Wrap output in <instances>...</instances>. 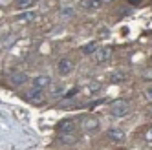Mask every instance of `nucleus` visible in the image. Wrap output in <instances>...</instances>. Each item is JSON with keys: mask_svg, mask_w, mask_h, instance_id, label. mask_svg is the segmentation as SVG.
<instances>
[{"mask_svg": "<svg viewBox=\"0 0 152 150\" xmlns=\"http://www.w3.org/2000/svg\"><path fill=\"white\" fill-rule=\"evenodd\" d=\"M110 114H112L114 117H125V115L128 114V103H126L125 99H119V101H115V103L112 104V110H110Z\"/></svg>", "mask_w": 152, "mask_h": 150, "instance_id": "f257e3e1", "label": "nucleus"}, {"mask_svg": "<svg viewBox=\"0 0 152 150\" xmlns=\"http://www.w3.org/2000/svg\"><path fill=\"white\" fill-rule=\"evenodd\" d=\"M26 99H29L33 104H42V103H44V93H42L40 88H33V86H31V90L26 93Z\"/></svg>", "mask_w": 152, "mask_h": 150, "instance_id": "f03ea898", "label": "nucleus"}, {"mask_svg": "<svg viewBox=\"0 0 152 150\" xmlns=\"http://www.w3.org/2000/svg\"><path fill=\"white\" fill-rule=\"evenodd\" d=\"M26 81H28V75L24 71H13L9 75V84L11 86H22V84H26Z\"/></svg>", "mask_w": 152, "mask_h": 150, "instance_id": "7ed1b4c3", "label": "nucleus"}, {"mask_svg": "<svg viewBox=\"0 0 152 150\" xmlns=\"http://www.w3.org/2000/svg\"><path fill=\"white\" fill-rule=\"evenodd\" d=\"M57 70H59V73L62 75V77L64 75H70L73 71V62L70 59H61L59 64H57Z\"/></svg>", "mask_w": 152, "mask_h": 150, "instance_id": "20e7f679", "label": "nucleus"}, {"mask_svg": "<svg viewBox=\"0 0 152 150\" xmlns=\"http://www.w3.org/2000/svg\"><path fill=\"white\" fill-rule=\"evenodd\" d=\"M110 57H112V48L110 46H104V48H101V50L95 51V60L99 62V64L101 62H106Z\"/></svg>", "mask_w": 152, "mask_h": 150, "instance_id": "39448f33", "label": "nucleus"}, {"mask_svg": "<svg viewBox=\"0 0 152 150\" xmlns=\"http://www.w3.org/2000/svg\"><path fill=\"white\" fill-rule=\"evenodd\" d=\"M50 84H51V79L48 77V75H37V77L31 81V86H33V88H40V90L50 86Z\"/></svg>", "mask_w": 152, "mask_h": 150, "instance_id": "423d86ee", "label": "nucleus"}, {"mask_svg": "<svg viewBox=\"0 0 152 150\" xmlns=\"http://www.w3.org/2000/svg\"><path fill=\"white\" fill-rule=\"evenodd\" d=\"M81 6L84 7V11L94 13V11H97V9H99L101 0H81Z\"/></svg>", "mask_w": 152, "mask_h": 150, "instance_id": "0eeeda50", "label": "nucleus"}, {"mask_svg": "<svg viewBox=\"0 0 152 150\" xmlns=\"http://www.w3.org/2000/svg\"><path fill=\"white\" fill-rule=\"evenodd\" d=\"M83 128L88 132H94L99 128V119H95V117H86V119L83 121Z\"/></svg>", "mask_w": 152, "mask_h": 150, "instance_id": "6e6552de", "label": "nucleus"}, {"mask_svg": "<svg viewBox=\"0 0 152 150\" xmlns=\"http://www.w3.org/2000/svg\"><path fill=\"white\" fill-rule=\"evenodd\" d=\"M108 137H110L114 143H123L125 141V134H123V130H119V128H110V130H108Z\"/></svg>", "mask_w": 152, "mask_h": 150, "instance_id": "1a4fd4ad", "label": "nucleus"}, {"mask_svg": "<svg viewBox=\"0 0 152 150\" xmlns=\"http://www.w3.org/2000/svg\"><path fill=\"white\" fill-rule=\"evenodd\" d=\"M57 128H59L61 132H66V134H72V132L75 130V123H73V121H70V119H66V121H61Z\"/></svg>", "mask_w": 152, "mask_h": 150, "instance_id": "9d476101", "label": "nucleus"}, {"mask_svg": "<svg viewBox=\"0 0 152 150\" xmlns=\"http://www.w3.org/2000/svg\"><path fill=\"white\" fill-rule=\"evenodd\" d=\"M33 18H35V13H33V11H26V13H20V15L17 17V20H18V22H31Z\"/></svg>", "mask_w": 152, "mask_h": 150, "instance_id": "9b49d317", "label": "nucleus"}, {"mask_svg": "<svg viewBox=\"0 0 152 150\" xmlns=\"http://www.w3.org/2000/svg\"><path fill=\"white\" fill-rule=\"evenodd\" d=\"M59 141H61L62 145H73V143H75V135H72V134H66V132H62V135L59 137Z\"/></svg>", "mask_w": 152, "mask_h": 150, "instance_id": "f8f14e48", "label": "nucleus"}, {"mask_svg": "<svg viewBox=\"0 0 152 150\" xmlns=\"http://www.w3.org/2000/svg\"><path fill=\"white\" fill-rule=\"evenodd\" d=\"M73 13H75V11H73V7H72V6H64V7L61 9V17H62L64 20L72 18V17H73Z\"/></svg>", "mask_w": 152, "mask_h": 150, "instance_id": "ddd939ff", "label": "nucleus"}, {"mask_svg": "<svg viewBox=\"0 0 152 150\" xmlns=\"http://www.w3.org/2000/svg\"><path fill=\"white\" fill-rule=\"evenodd\" d=\"M126 79V75L123 73V71H114L112 75H110V81L114 82V84H117V82H123Z\"/></svg>", "mask_w": 152, "mask_h": 150, "instance_id": "4468645a", "label": "nucleus"}, {"mask_svg": "<svg viewBox=\"0 0 152 150\" xmlns=\"http://www.w3.org/2000/svg\"><path fill=\"white\" fill-rule=\"evenodd\" d=\"M35 4V0H17V7L18 9H28Z\"/></svg>", "mask_w": 152, "mask_h": 150, "instance_id": "2eb2a0df", "label": "nucleus"}, {"mask_svg": "<svg viewBox=\"0 0 152 150\" xmlns=\"http://www.w3.org/2000/svg\"><path fill=\"white\" fill-rule=\"evenodd\" d=\"M97 51V44L95 42H90V44L83 46V53H86V55H90V53H95Z\"/></svg>", "mask_w": 152, "mask_h": 150, "instance_id": "dca6fc26", "label": "nucleus"}, {"mask_svg": "<svg viewBox=\"0 0 152 150\" xmlns=\"http://www.w3.org/2000/svg\"><path fill=\"white\" fill-rule=\"evenodd\" d=\"M141 79H143V81H152V68L143 70V75H141Z\"/></svg>", "mask_w": 152, "mask_h": 150, "instance_id": "f3484780", "label": "nucleus"}, {"mask_svg": "<svg viewBox=\"0 0 152 150\" xmlns=\"http://www.w3.org/2000/svg\"><path fill=\"white\" fill-rule=\"evenodd\" d=\"M145 139H147V141H152V126H148L145 130Z\"/></svg>", "mask_w": 152, "mask_h": 150, "instance_id": "a211bd4d", "label": "nucleus"}, {"mask_svg": "<svg viewBox=\"0 0 152 150\" xmlns=\"http://www.w3.org/2000/svg\"><path fill=\"white\" fill-rule=\"evenodd\" d=\"M99 88H101V86H99V82H92V86H90V90H92V92H97Z\"/></svg>", "mask_w": 152, "mask_h": 150, "instance_id": "6ab92c4d", "label": "nucleus"}, {"mask_svg": "<svg viewBox=\"0 0 152 150\" xmlns=\"http://www.w3.org/2000/svg\"><path fill=\"white\" fill-rule=\"evenodd\" d=\"M145 95H147V99H150V101H152V88H147Z\"/></svg>", "mask_w": 152, "mask_h": 150, "instance_id": "aec40b11", "label": "nucleus"}, {"mask_svg": "<svg viewBox=\"0 0 152 150\" xmlns=\"http://www.w3.org/2000/svg\"><path fill=\"white\" fill-rule=\"evenodd\" d=\"M147 112H150V115H152V106H148V108H147Z\"/></svg>", "mask_w": 152, "mask_h": 150, "instance_id": "412c9836", "label": "nucleus"}, {"mask_svg": "<svg viewBox=\"0 0 152 150\" xmlns=\"http://www.w3.org/2000/svg\"><path fill=\"white\" fill-rule=\"evenodd\" d=\"M104 2H110V0H104Z\"/></svg>", "mask_w": 152, "mask_h": 150, "instance_id": "4be33fe9", "label": "nucleus"}]
</instances>
